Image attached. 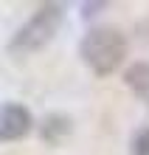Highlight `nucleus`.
<instances>
[{
  "label": "nucleus",
  "mask_w": 149,
  "mask_h": 155,
  "mask_svg": "<svg viewBox=\"0 0 149 155\" xmlns=\"http://www.w3.org/2000/svg\"><path fill=\"white\" fill-rule=\"evenodd\" d=\"M31 110L17 102H6L0 104V141H17L23 135L31 133Z\"/></svg>",
  "instance_id": "3"
},
{
  "label": "nucleus",
  "mask_w": 149,
  "mask_h": 155,
  "mask_svg": "<svg viewBox=\"0 0 149 155\" xmlns=\"http://www.w3.org/2000/svg\"><path fill=\"white\" fill-rule=\"evenodd\" d=\"M68 133H70V118H65V116H48L42 124V138L48 144H59L62 135H68Z\"/></svg>",
  "instance_id": "5"
},
{
  "label": "nucleus",
  "mask_w": 149,
  "mask_h": 155,
  "mask_svg": "<svg viewBox=\"0 0 149 155\" xmlns=\"http://www.w3.org/2000/svg\"><path fill=\"white\" fill-rule=\"evenodd\" d=\"M124 82H127V87L149 107V62H135V65H129L127 74H124Z\"/></svg>",
  "instance_id": "4"
},
{
  "label": "nucleus",
  "mask_w": 149,
  "mask_h": 155,
  "mask_svg": "<svg viewBox=\"0 0 149 155\" xmlns=\"http://www.w3.org/2000/svg\"><path fill=\"white\" fill-rule=\"evenodd\" d=\"M79 57L96 76H110L127 59V37L113 25H96L82 37Z\"/></svg>",
  "instance_id": "1"
},
{
  "label": "nucleus",
  "mask_w": 149,
  "mask_h": 155,
  "mask_svg": "<svg viewBox=\"0 0 149 155\" xmlns=\"http://www.w3.org/2000/svg\"><path fill=\"white\" fill-rule=\"evenodd\" d=\"M132 155H149V127H141L132 135Z\"/></svg>",
  "instance_id": "6"
},
{
  "label": "nucleus",
  "mask_w": 149,
  "mask_h": 155,
  "mask_svg": "<svg viewBox=\"0 0 149 155\" xmlns=\"http://www.w3.org/2000/svg\"><path fill=\"white\" fill-rule=\"evenodd\" d=\"M62 17H65V12H62L59 3L40 6L28 17V23L17 28V34L11 37V42H8V51L17 54V57H28V54L42 51L45 45L57 37V31L62 25Z\"/></svg>",
  "instance_id": "2"
}]
</instances>
